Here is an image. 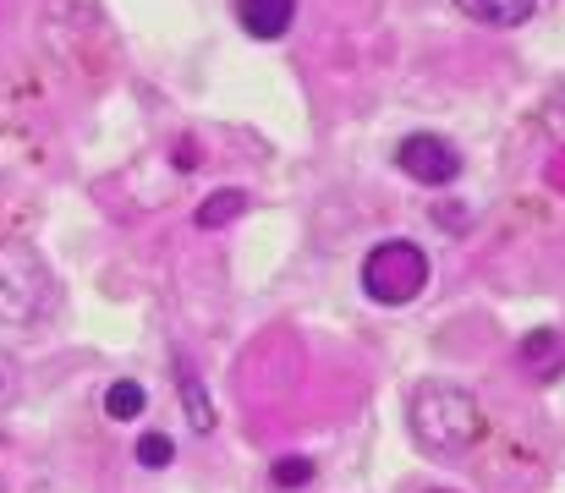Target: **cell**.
I'll return each mask as SVG.
<instances>
[{
  "label": "cell",
  "instance_id": "cell-9",
  "mask_svg": "<svg viewBox=\"0 0 565 493\" xmlns=\"http://www.w3.org/2000/svg\"><path fill=\"white\" fill-rule=\"evenodd\" d=\"M177 389L188 395V422L198 428V433H209V428H214V406H209V395H203V384H198V373H192V367L177 373Z\"/></svg>",
  "mask_w": 565,
  "mask_h": 493
},
{
  "label": "cell",
  "instance_id": "cell-3",
  "mask_svg": "<svg viewBox=\"0 0 565 493\" xmlns=\"http://www.w3.org/2000/svg\"><path fill=\"white\" fill-rule=\"evenodd\" d=\"M428 286V258L412 242H379L374 253L363 258V291L374 297L379 308H401Z\"/></svg>",
  "mask_w": 565,
  "mask_h": 493
},
{
  "label": "cell",
  "instance_id": "cell-10",
  "mask_svg": "<svg viewBox=\"0 0 565 493\" xmlns=\"http://www.w3.org/2000/svg\"><path fill=\"white\" fill-rule=\"evenodd\" d=\"M269 478H275V489H302V483H313V461L308 456H280L269 467Z\"/></svg>",
  "mask_w": 565,
  "mask_h": 493
},
{
  "label": "cell",
  "instance_id": "cell-2",
  "mask_svg": "<svg viewBox=\"0 0 565 493\" xmlns=\"http://www.w3.org/2000/svg\"><path fill=\"white\" fill-rule=\"evenodd\" d=\"M55 302V275L28 242H0V324H39Z\"/></svg>",
  "mask_w": 565,
  "mask_h": 493
},
{
  "label": "cell",
  "instance_id": "cell-6",
  "mask_svg": "<svg viewBox=\"0 0 565 493\" xmlns=\"http://www.w3.org/2000/svg\"><path fill=\"white\" fill-rule=\"evenodd\" d=\"M472 22H483V28H516V22H527L533 17V6L539 0H456Z\"/></svg>",
  "mask_w": 565,
  "mask_h": 493
},
{
  "label": "cell",
  "instance_id": "cell-5",
  "mask_svg": "<svg viewBox=\"0 0 565 493\" xmlns=\"http://www.w3.org/2000/svg\"><path fill=\"white\" fill-rule=\"evenodd\" d=\"M297 17V0H236V22L247 39H280Z\"/></svg>",
  "mask_w": 565,
  "mask_h": 493
},
{
  "label": "cell",
  "instance_id": "cell-8",
  "mask_svg": "<svg viewBox=\"0 0 565 493\" xmlns=\"http://www.w3.org/2000/svg\"><path fill=\"white\" fill-rule=\"evenodd\" d=\"M143 406H149V395H143V384H132V378H116V384L105 389V417H116V422H132Z\"/></svg>",
  "mask_w": 565,
  "mask_h": 493
},
{
  "label": "cell",
  "instance_id": "cell-1",
  "mask_svg": "<svg viewBox=\"0 0 565 493\" xmlns=\"http://www.w3.org/2000/svg\"><path fill=\"white\" fill-rule=\"evenodd\" d=\"M412 433L423 450H439V456H456L467 444L483 439V406L472 389L461 384H445V378H428L412 389Z\"/></svg>",
  "mask_w": 565,
  "mask_h": 493
},
{
  "label": "cell",
  "instance_id": "cell-11",
  "mask_svg": "<svg viewBox=\"0 0 565 493\" xmlns=\"http://www.w3.org/2000/svg\"><path fill=\"white\" fill-rule=\"evenodd\" d=\"M132 456H138V467H149V472H160V467H171V456H177V444H171L166 433H143Z\"/></svg>",
  "mask_w": 565,
  "mask_h": 493
},
{
  "label": "cell",
  "instance_id": "cell-12",
  "mask_svg": "<svg viewBox=\"0 0 565 493\" xmlns=\"http://www.w3.org/2000/svg\"><path fill=\"white\" fill-rule=\"evenodd\" d=\"M550 351H555V334H550V329H544V334H533V340L522 345V356H527V362H539V356H550Z\"/></svg>",
  "mask_w": 565,
  "mask_h": 493
},
{
  "label": "cell",
  "instance_id": "cell-13",
  "mask_svg": "<svg viewBox=\"0 0 565 493\" xmlns=\"http://www.w3.org/2000/svg\"><path fill=\"white\" fill-rule=\"evenodd\" d=\"M428 493H450V489H428Z\"/></svg>",
  "mask_w": 565,
  "mask_h": 493
},
{
  "label": "cell",
  "instance_id": "cell-4",
  "mask_svg": "<svg viewBox=\"0 0 565 493\" xmlns=\"http://www.w3.org/2000/svg\"><path fill=\"white\" fill-rule=\"evenodd\" d=\"M395 164H401L412 181H423V186H445V181L461 175V154H456L445 138H434V132H412V138H401Z\"/></svg>",
  "mask_w": 565,
  "mask_h": 493
},
{
  "label": "cell",
  "instance_id": "cell-7",
  "mask_svg": "<svg viewBox=\"0 0 565 493\" xmlns=\"http://www.w3.org/2000/svg\"><path fill=\"white\" fill-rule=\"evenodd\" d=\"M242 208H247V192H242V186H225V192H214V197L198 208V225H203V231H220V225H231Z\"/></svg>",
  "mask_w": 565,
  "mask_h": 493
}]
</instances>
